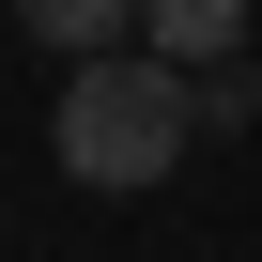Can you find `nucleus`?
Masks as SVG:
<instances>
[{
  "instance_id": "obj_2",
  "label": "nucleus",
  "mask_w": 262,
  "mask_h": 262,
  "mask_svg": "<svg viewBox=\"0 0 262 262\" xmlns=\"http://www.w3.org/2000/svg\"><path fill=\"white\" fill-rule=\"evenodd\" d=\"M139 47L155 62H231L247 47V0H139Z\"/></svg>"
},
{
  "instance_id": "obj_3",
  "label": "nucleus",
  "mask_w": 262,
  "mask_h": 262,
  "mask_svg": "<svg viewBox=\"0 0 262 262\" xmlns=\"http://www.w3.org/2000/svg\"><path fill=\"white\" fill-rule=\"evenodd\" d=\"M16 31H31V47H62V62H108L123 31H139V0H16Z\"/></svg>"
},
{
  "instance_id": "obj_1",
  "label": "nucleus",
  "mask_w": 262,
  "mask_h": 262,
  "mask_svg": "<svg viewBox=\"0 0 262 262\" xmlns=\"http://www.w3.org/2000/svg\"><path fill=\"white\" fill-rule=\"evenodd\" d=\"M185 139H201V93H185V62H155V47L62 62V123H47V155H62L77 185L139 201V185H170V170H185Z\"/></svg>"
}]
</instances>
